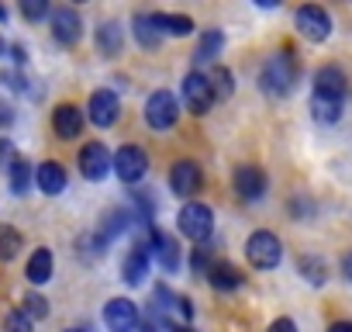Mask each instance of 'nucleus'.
I'll return each mask as SVG.
<instances>
[{
  "instance_id": "obj_1",
  "label": "nucleus",
  "mask_w": 352,
  "mask_h": 332,
  "mask_svg": "<svg viewBox=\"0 0 352 332\" xmlns=\"http://www.w3.org/2000/svg\"><path fill=\"white\" fill-rule=\"evenodd\" d=\"M259 83H263V90H266L270 97L290 94L294 83H297V59H294L290 52L270 56V59L263 63V70H259Z\"/></svg>"
},
{
  "instance_id": "obj_2",
  "label": "nucleus",
  "mask_w": 352,
  "mask_h": 332,
  "mask_svg": "<svg viewBox=\"0 0 352 332\" xmlns=\"http://www.w3.org/2000/svg\"><path fill=\"white\" fill-rule=\"evenodd\" d=\"M245 256H249V263H252L256 270H273V267L280 263V256H283V242H280V236H273L270 229H259V232L249 236Z\"/></svg>"
},
{
  "instance_id": "obj_3",
  "label": "nucleus",
  "mask_w": 352,
  "mask_h": 332,
  "mask_svg": "<svg viewBox=\"0 0 352 332\" xmlns=\"http://www.w3.org/2000/svg\"><path fill=\"white\" fill-rule=\"evenodd\" d=\"M176 222H180V232L187 239H194V242H208L211 232H214V211L208 205H201V201H187L180 208V218Z\"/></svg>"
},
{
  "instance_id": "obj_4",
  "label": "nucleus",
  "mask_w": 352,
  "mask_h": 332,
  "mask_svg": "<svg viewBox=\"0 0 352 332\" xmlns=\"http://www.w3.org/2000/svg\"><path fill=\"white\" fill-rule=\"evenodd\" d=\"M176 118H180V104H176V97L169 90H155L148 101H145V125L152 132H166L176 125Z\"/></svg>"
},
{
  "instance_id": "obj_5",
  "label": "nucleus",
  "mask_w": 352,
  "mask_h": 332,
  "mask_svg": "<svg viewBox=\"0 0 352 332\" xmlns=\"http://www.w3.org/2000/svg\"><path fill=\"white\" fill-rule=\"evenodd\" d=\"M148 170V156L142 145H121L114 152V174L124 180V184H138Z\"/></svg>"
},
{
  "instance_id": "obj_6",
  "label": "nucleus",
  "mask_w": 352,
  "mask_h": 332,
  "mask_svg": "<svg viewBox=\"0 0 352 332\" xmlns=\"http://www.w3.org/2000/svg\"><path fill=\"white\" fill-rule=\"evenodd\" d=\"M111 170H114V156L107 152L104 142L83 145V152H80V174H83L87 180H104Z\"/></svg>"
},
{
  "instance_id": "obj_7",
  "label": "nucleus",
  "mask_w": 352,
  "mask_h": 332,
  "mask_svg": "<svg viewBox=\"0 0 352 332\" xmlns=\"http://www.w3.org/2000/svg\"><path fill=\"white\" fill-rule=\"evenodd\" d=\"M297 32L307 39V42H324L328 35H331V18H328V11L324 8H314V4H304L300 11H297Z\"/></svg>"
},
{
  "instance_id": "obj_8",
  "label": "nucleus",
  "mask_w": 352,
  "mask_h": 332,
  "mask_svg": "<svg viewBox=\"0 0 352 332\" xmlns=\"http://www.w3.org/2000/svg\"><path fill=\"white\" fill-rule=\"evenodd\" d=\"M180 94H184V104H187L194 114H208V111H211V104H214L211 83H208V76H204V73H197V70L184 76Z\"/></svg>"
},
{
  "instance_id": "obj_9",
  "label": "nucleus",
  "mask_w": 352,
  "mask_h": 332,
  "mask_svg": "<svg viewBox=\"0 0 352 332\" xmlns=\"http://www.w3.org/2000/svg\"><path fill=\"white\" fill-rule=\"evenodd\" d=\"M87 114L97 128H111L121 114V104H118V94L114 90H94L90 94V104H87Z\"/></svg>"
},
{
  "instance_id": "obj_10",
  "label": "nucleus",
  "mask_w": 352,
  "mask_h": 332,
  "mask_svg": "<svg viewBox=\"0 0 352 332\" xmlns=\"http://www.w3.org/2000/svg\"><path fill=\"white\" fill-rule=\"evenodd\" d=\"M235 191H239L242 201H259L266 194V174L259 170V166H252V163L239 166L235 170Z\"/></svg>"
},
{
  "instance_id": "obj_11",
  "label": "nucleus",
  "mask_w": 352,
  "mask_h": 332,
  "mask_svg": "<svg viewBox=\"0 0 352 332\" xmlns=\"http://www.w3.org/2000/svg\"><path fill=\"white\" fill-rule=\"evenodd\" d=\"M104 322L111 332H131V329H138V308L128 298H114L104 308Z\"/></svg>"
},
{
  "instance_id": "obj_12",
  "label": "nucleus",
  "mask_w": 352,
  "mask_h": 332,
  "mask_svg": "<svg viewBox=\"0 0 352 332\" xmlns=\"http://www.w3.org/2000/svg\"><path fill=\"white\" fill-rule=\"evenodd\" d=\"M169 187H173V194H180V198L197 194V191H201V166L190 163V159L176 163L173 174H169Z\"/></svg>"
},
{
  "instance_id": "obj_13",
  "label": "nucleus",
  "mask_w": 352,
  "mask_h": 332,
  "mask_svg": "<svg viewBox=\"0 0 352 332\" xmlns=\"http://www.w3.org/2000/svg\"><path fill=\"white\" fill-rule=\"evenodd\" d=\"M52 35H56V42H63V45H76L80 35H83L80 14H76L73 8H59V11H52Z\"/></svg>"
},
{
  "instance_id": "obj_14",
  "label": "nucleus",
  "mask_w": 352,
  "mask_h": 332,
  "mask_svg": "<svg viewBox=\"0 0 352 332\" xmlns=\"http://www.w3.org/2000/svg\"><path fill=\"white\" fill-rule=\"evenodd\" d=\"M314 94L331 97V101H345V94H349V80H345V73H342L338 66H321L318 76H314Z\"/></svg>"
},
{
  "instance_id": "obj_15",
  "label": "nucleus",
  "mask_w": 352,
  "mask_h": 332,
  "mask_svg": "<svg viewBox=\"0 0 352 332\" xmlns=\"http://www.w3.org/2000/svg\"><path fill=\"white\" fill-rule=\"evenodd\" d=\"M52 128H56L59 138H80V132H83V111L76 104H59L52 111Z\"/></svg>"
},
{
  "instance_id": "obj_16",
  "label": "nucleus",
  "mask_w": 352,
  "mask_h": 332,
  "mask_svg": "<svg viewBox=\"0 0 352 332\" xmlns=\"http://www.w3.org/2000/svg\"><path fill=\"white\" fill-rule=\"evenodd\" d=\"M35 184H38V191L42 194H49V198H56V194H63L66 191V170L56 163V159H49V163H42L38 170H35Z\"/></svg>"
},
{
  "instance_id": "obj_17",
  "label": "nucleus",
  "mask_w": 352,
  "mask_h": 332,
  "mask_svg": "<svg viewBox=\"0 0 352 332\" xmlns=\"http://www.w3.org/2000/svg\"><path fill=\"white\" fill-rule=\"evenodd\" d=\"M145 273H148V246H131V253L124 256V267H121V280L124 284H142L145 280Z\"/></svg>"
},
{
  "instance_id": "obj_18",
  "label": "nucleus",
  "mask_w": 352,
  "mask_h": 332,
  "mask_svg": "<svg viewBox=\"0 0 352 332\" xmlns=\"http://www.w3.org/2000/svg\"><path fill=\"white\" fill-rule=\"evenodd\" d=\"M152 253H155V260H159V267L166 270V273H176L180 270V249H176V242L166 236V232H152Z\"/></svg>"
},
{
  "instance_id": "obj_19",
  "label": "nucleus",
  "mask_w": 352,
  "mask_h": 332,
  "mask_svg": "<svg viewBox=\"0 0 352 332\" xmlns=\"http://www.w3.org/2000/svg\"><path fill=\"white\" fill-rule=\"evenodd\" d=\"M208 280L214 284V291H235V287H242V273L232 263H225V260L208 267Z\"/></svg>"
},
{
  "instance_id": "obj_20",
  "label": "nucleus",
  "mask_w": 352,
  "mask_h": 332,
  "mask_svg": "<svg viewBox=\"0 0 352 332\" xmlns=\"http://www.w3.org/2000/svg\"><path fill=\"white\" fill-rule=\"evenodd\" d=\"M52 267H56L52 253H49V249H35L32 260H28V280H32V284H45V280L52 277Z\"/></svg>"
},
{
  "instance_id": "obj_21",
  "label": "nucleus",
  "mask_w": 352,
  "mask_h": 332,
  "mask_svg": "<svg viewBox=\"0 0 352 332\" xmlns=\"http://www.w3.org/2000/svg\"><path fill=\"white\" fill-rule=\"evenodd\" d=\"M131 35H135L145 49H155V45H159V39H162V32L155 28V18H152V14H138V18H135V25H131Z\"/></svg>"
},
{
  "instance_id": "obj_22",
  "label": "nucleus",
  "mask_w": 352,
  "mask_h": 332,
  "mask_svg": "<svg viewBox=\"0 0 352 332\" xmlns=\"http://www.w3.org/2000/svg\"><path fill=\"white\" fill-rule=\"evenodd\" d=\"M121 42H124V35H121V25L118 21H107V25L97 28V45H100L104 56H118L121 52Z\"/></svg>"
},
{
  "instance_id": "obj_23",
  "label": "nucleus",
  "mask_w": 352,
  "mask_h": 332,
  "mask_svg": "<svg viewBox=\"0 0 352 332\" xmlns=\"http://www.w3.org/2000/svg\"><path fill=\"white\" fill-rule=\"evenodd\" d=\"M152 18H155V28H159V32L176 35V39H184V35L194 32V21L184 18V14H152Z\"/></svg>"
},
{
  "instance_id": "obj_24",
  "label": "nucleus",
  "mask_w": 352,
  "mask_h": 332,
  "mask_svg": "<svg viewBox=\"0 0 352 332\" xmlns=\"http://www.w3.org/2000/svg\"><path fill=\"white\" fill-rule=\"evenodd\" d=\"M8 170H11V191H14V194H25V191L32 187V180H35L32 163H28V159H11Z\"/></svg>"
},
{
  "instance_id": "obj_25",
  "label": "nucleus",
  "mask_w": 352,
  "mask_h": 332,
  "mask_svg": "<svg viewBox=\"0 0 352 332\" xmlns=\"http://www.w3.org/2000/svg\"><path fill=\"white\" fill-rule=\"evenodd\" d=\"M208 83H211L214 101H225V97H232V90H235V76H232L228 66H214L211 76H208Z\"/></svg>"
},
{
  "instance_id": "obj_26",
  "label": "nucleus",
  "mask_w": 352,
  "mask_h": 332,
  "mask_svg": "<svg viewBox=\"0 0 352 332\" xmlns=\"http://www.w3.org/2000/svg\"><path fill=\"white\" fill-rule=\"evenodd\" d=\"M311 111H314V118H318V121L331 125V121H338V118H342V101H331V97L314 94V97H311Z\"/></svg>"
},
{
  "instance_id": "obj_27",
  "label": "nucleus",
  "mask_w": 352,
  "mask_h": 332,
  "mask_svg": "<svg viewBox=\"0 0 352 332\" xmlns=\"http://www.w3.org/2000/svg\"><path fill=\"white\" fill-rule=\"evenodd\" d=\"M221 45H225V35H221V32H208V35L201 39L197 52H194V63H197V66H201V63H211V59L221 52Z\"/></svg>"
},
{
  "instance_id": "obj_28",
  "label": "nucleus",
  "mask_w": 352,
  "mask_h": 332,
  "mask_svg": "<svg viewBox=\"0 0 352 332\" xmlns=\"http://www.w3.org/2000/svg\"><path fill=\"white\" fill-rule=\"evenodd\" d=\"M21 253V232L11 225H0V260H14Z\"/></svg>"
},
{
  "instance_id": "obj_29",
  "label": "nucleus",
  "mask_w": 352,
  "mask_h": 332,
  "mask_svg": "<svg viewBox=\"0 0 352 332\" xmlns=\"http://www.w3.org/2000/svg\"><path fill=\"white\" fill-rule=\"evenodd\" d=\"M297 267H300V273H304L311 284H324V273H328V270H324L321 260H314V256H300Z\"/></svg>"
},
{
  "instance_id": "obj_30",
  "label": "nucleus",
  "mask_w": 352,
  "mask_h": 332,
  "mask_svg": "<svg viewBox=\"0 0 352 332\" xmlns=\"http://www.w3.org/2000/svg\"><path fill=\"white\" fill-rule=\"evenodd\" d=\"M21 311H25L28 318H45V315H49V301H45L42 294H28Z\"/></svg>"
},
{
  "instance_id": "obj_31",
  "label": "nucleus",
  "mask_w": 352,
  "mask_h": 332,
  "mask_svg": "<svg viewBox=\"0 0 352 332\" xmlns=\"http://www.w3.org/2000/svg\"><path fill=\"white\" fill-rule=\"evenodd\" d=\"M4 329H8V332H32V318H28L21 308H18V311H8Z\"/></svg>"
},
{
  "instance_id": "obj_32",
  "label": "nucleus",
  "mask_w": 352,
  "mask_h": 332,
  "mask_svg": "<svg viewBox=\"0 0 352 332\" xmlns=\"http://www.w3.org/2000/svg\"><path fill=\"white\" fill-rule=\"evenodd\" d=\"M21 14L28 21H38V18L49 14V4H45V0H21Z\"/></svg>"
},
{
  "instance_id": "obj_33",
  "label": "nucleus",
  "mask_w": 352,
  "mask_h": 332,
  "mask_svg": "<svg viewBox=\"0 0 352 332\" xmlns=\"http://www.w3.org/2000/svg\"><path fill=\"white\" fill-rule=\"evenodd\" d=\"M266 332H297V325H294L290 318H276V322H270Z\"/></svg>"
},
{
  "instance_id": "obj_34",
  "label": "nucleus",
  "mask_w": 352,
  "mask_h": 332,
  "mask_svg": "<svg viewBox=\"0 0 352 332\" xmlns=\"http://www.w3.org/2000/svg\"><path fill=\"white\" fill-rule=\"evenodd\" d=\"M204 263H208V246H201L197 256H194V267H197V270H204Z\"/></svg>"
},
{
  "instance_id": "obj_35",
  "label": "nucleus",
  "mask_w": 352,
  "mask_h": 332,
  "mask_svg": "<svg viewBox=\"0 0 352 332\" xmlns=\"http://www.w3.org/2000/svg\"><path fill=\"white\" fill-rule=\"evenodd\" d=\"M328 332H352V322H335Z\"/></svg>"
},
{
  "instance_id": "obj_36",
  "label": "nucleus",
  "mask_w": 352,
  "mask_h": 332,
  "mask_svg": "<svg viewBox=\"0 0 352 332\" xmlns=\"http://www.w3.org/2000/svg\"><path fill=\"white\" fill-rule=\"evenodd\" d=\"M8 156H11V142H0V163H8Z\"/></svg>"
},
{
  "instance_id": "obj_37",
  "label": "nucleus",
  "mask_w": 352,
  "mask_h": 332,
  "mask_svg": "<svg viewBox=\"0 0 352 332\" xmlns=\"http://www.w3.org/2000/svg\"><path fill=\"white\" fill-rule=\"evenodd\" d=\"M11 56H14V63H25V49H21V45H14Z\"/></svg>"
},
{
  "instance_id": "obj_38",
  "label": "nucleus",
  "mask_w": 352,
  "mask_h": 332,
  "mask_svg": "<svg viewBox=\"0 0 352 332\" xmlns=\"http://www.w3.org/2000/svg\"><path fill=\"white\" fill-rule=\"evenodd\" d=\"M342 270H345V277L352 280V256H345V260H342Z\"/></svg>"
},
{
  "instance_id": "obj_39",
  "label": "nucleus",
  "mask_w": 352,
  "mask_h": 332,
  "mask_svg": "<svg viewBox=\"0 0 352 332\" xmlns=\"http://www.w3.org/2000/svg\"><path fill=\"white\" fill-rule=\"evenodd\" d=\"M142 332H155V329H152V325H142Z\"/></svg>"
},
{
  "instance_id": "obj_40",
  "label": "nucleus",
  "mask_w": 352,
  "mask_h": 332,
  "mask_svg": "<svg viewBox=\"0 0 352 332\" xmlns=\"http://www.w3.org/2000/svg\"><path fill=\"white\" fill-rule=\"evenodd\" d=\"M4 18H8V11H4V8H0V21H4Z\"/></svg>"
},
{
  "instance_id": "obj_41",
  "label": "nucleus",
  "mask_w": 352,
  "mask_h": 332,
  "mask_svg": "<svg viewBox=\"0 0 352 332\" xmlns=\"http://www.w3.org/2000/svg\"><path fill=\"white\" fill-rule=\"evenodd\" d=\"M66 332H87V329H66Z\"/></svg>"
},
{
  "instance_id": "obj_42",
  "label": "nucleus",
  "mask_w": 352,
  "mask_h": 332,
  "mask_svg": "<svg viewBox=\"0 0 352 332\" xmlns=\"http://www.w3.org/2000/svg\"><path fill=\"white\" fill-rule=\"evenodd\" d=\"M0 52H4V42H0Z\"/></svg>"
},
{
  "instance_id": "obj_43",
  "label": "nucleus",
  "mask_w": 352,
  "mask_h": 332,
  "mask_svg": "<svg viewBox=\"0 0 352 332\" xmlns=\"http://www.w3.org/2000/svg\"><path fill=\"white\" fill-rule=\"evenodd\" d=\"M131 332H142V329H131Z\"/></svg>"
},
{
  "instance_id": "obj_44",
  "label": "nucleus",
  "mask_w": 352,
  "mask_h": 332,
  "mask_svg": "<svg viewBox=\"0 0 352 332\" xmlns=\"http://www.w3.org/2000/svg\"><path fill=\"white\" fill-rule=\"evenodd\" d=\"M180 332H184V329H180Z\"/></svg>"
}]
</instances>
